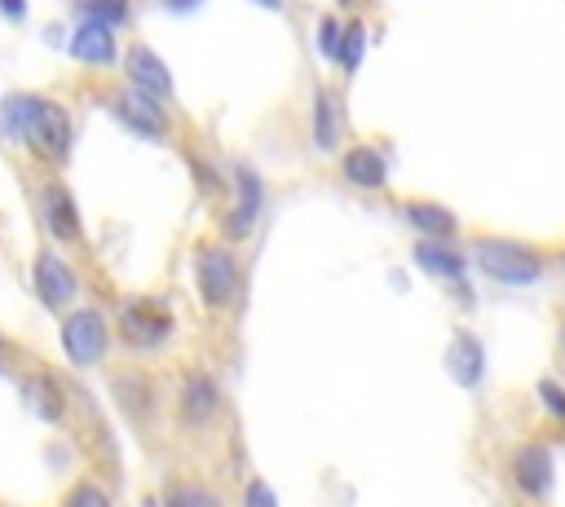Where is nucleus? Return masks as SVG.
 Returning <instances> with one entry per match:
<instances>
[{
  "label": "nucleus",
  "mask_w": 565,
  "mask_h": 507,
  "mask_svg": "<svg viewBox=\"0 0 565 507\" xmlns=\"http://www.w3.org/2000/svg\"><path fill=\"white\" fill-rule=\"evenodd\" d=\"M194 287H199V300L212 317L234 309V300H238V256L230 251V242H203L194 251Z\"/></svg>",
  "instance_id": "7ed1b4c3"
},
{
  "label": "nucleus",
  "mask_w": 565,
  "mask_h": 507,
  "mask_svg": "<svg viewBox=\"0 0 565 507\" xmlns=\"http://www.w3.org/2000/svg\"><path fill=\"white\" fill-rule=\"evenodd\" d=\"M402 216H406L419 234H428V238H450V234L459 229L455 212H446V207H437V203H406Z\"/></svg>",
  "instance_id": "aec40b11"
},
{
  "label": "nucleus",
  "mask_w": 565,
  "mask_h": 507,
  "mask_svg": "<svg viewBox=\"0 0 565 507\" xmlns=\"http://www.w3.org/2000/svg\"><path fill=\"white\" fill-rule=\"evenodd\" d=\"M9 362H13V353H9V344H4V335H0V370H9Z\"/></svg>",
  "instance_id": "c85d7f7f"
},
{
  "label": "nucleus",
  "mask_w": 565,
  "mask_h": 507,
  "mask_svg": "<svg viewBox=\"0 0 565 507\" xmlns=\"http://www.w3.org/2000/svg\"><path fill=\"white\" fill-rule=\"evenodd\" d=\"M313 145L331 150L335 145V115H331V93L313 97Z\"/></svg>",
  "instance_id": "4be33fe9"
},
{
  "label": "nucleus",
  "mask_w": 565,
  "mask_h": 507,
  "mask_svg": "<svg viewBox=\"0 0 565 507\" xmlns=\"http://www.w3.org/2000/svg\"><path fill=\"white\" fill-rule=\"evenodd\" d=\"M362 44H366V31H362L358 22H349V26L340 31V48H335V62H340L344 71H353V66L362 62Z\"/></svg>",
  "instance_id": "5701e85b"
},
{
  "label": "nucleus",
  "mask_w": 565,
  "mask_h": 507,
  "mask_svg": "<svg viewBox=\"0 0 565 507\" xmlns=\"http://www.w3.org/2000/svg\"><path fill=\"white\" fill-rule=\"evenodd\" d=\"M159 507H221V503L203 485H177V489H168V498Z\"/></svg>",
  "instance_id": "b1692460"
},
{
  "label": "nucleus",
  "mask_w": 565,
  "mask_h": 507,
  "mask_svg": "<svg viewBox=\"0 0 565 507\" xmlns=\"http://www.w3.org/2000/svg\"><path fill=\"white\" fill-rule=\"evenodd\" d=\"M124 66H128V75H132V88L150 93L154 101H168V97H172V75H168V66L159 62L154 48L132 44V48L124 53Z\"/></svg>",
  "instance_id": "f8f14e48"
},
{
  "label": "nucleus",
  "mask_w": 565,
  "mask_h": 507,
  "mask_svg": "<svg viewBox=\"0 0 565 507\" xmlns=\"http://www.w3.org/2000/svg\"><path fill=\"white\" fill-rule=\"evenodd\" d=\"M539 401H543V410L556 419V423H565V388L556 384V379H539Z\"/></svg>",
  "instance_id": "393cba45"
},
{
  "label": "nucleus",
  "mask_w": 565,
  "mask_h": 507,
  "mask_svg": "<svg viewBox=\"0 0 565 507\" xmlns=\"http://www.w3.org/2000/svg\"><path fill=\"white\" fill-rule=\"evenodd\" d=\"M57 335H62V353H66V362H71L75 370H93V366H102L106 353H110V344H115L106 313L93 309V304L71 309V313L62 317V331H57Z\"/></svg>",
  "instance_id": "20e7f679"
},
{
  "label": "nucleus",
  "mask_w": 565,
  "mask_h": 507,
  "mask_svg": "<svg viewBox=\"0 0 565 507\" xmlns=\"http://www.w3.org/2000/svg\"><path fill=\"white\" fill-rule=\"evenodd\" d=\"M472 265L477 273L503 282V287H525V282H539L543 269H547V256L530 242H512V238H477L472 247Z\"/></svg>",
  "instance_id": "f257e3e1"
},
{
  "label": "nucleus",
  "mask_w": 565,
  "mask_h": 507,
  "mask_svg": "<svg viewBox=\"0 0 565 507\" xmlns=\"http://www.w3.org/2000/svg\"><path fill=\"white\" fill-rule=\"evenodd\" d=\"M57 507H115V498H110V489L97 476H79V481H71L62 489Z\"/></svg>",
  "instance_id": "412c9836"
},
{
  "label": "nucleus",
  "mask_w": 565,
  "mask_h": 507,
  "mask_svg": "<svg viewBox=\"0 0 565 507\" xmlns=\"http://www.w3.org/2000/svg\"><path fill=\"white\" fill-rule=\"evenodd\" d=\"M556 353H561V362H565V317H561V331H556Z\"/></svg>",
  "instance_id": "c756f323"
},
{
  "label": "nucleus",
  "mask_w": 565,
  "mask_h": 507,
  "mask_svg": "<svg viewBox=\"0 0 565 507\" xmlns=\"http://www.w3.org/2000/svg\"><path fill=\"white\" fill-rule=\"evenodd\" d=\"M168 9H190V4H199V0H163Z\"/></svg>",
  "instance_id": "7c9ffc66"
},
{
  "label": "nucleus",
  "mask_w": 565,
  "mask_h": 507,
  "mask_svg": "<svg viewBox=\"0 0 565 507\" xmlns=\"http://www.w3.org/2000/svg\"><path fill=\"white\" fill-rule=\"evenodd\" d=\"M18 388H22V401H26V410H31L35 419H44V423H62V419H66V410H71L66 388H62L49 370H26V375H18Z\"/></svg>",
  "instance_id": "6e6552de"
},
{
  "label": "nucleus",
  "mask_w": 565,
  "mask_h": 507,
  "mask_svg": "<svg viewBox=\"0 0 565 507\" xmlns=\"http://www.w3.org/2000/svg\"><path fill=\"white\" fill-rule=\"evenodd\" d=\"M243 507H278V494H274L260 476H252V481L243 485Z\"/></svg>",
  "instance_id": "a878e982"
},
{
  "label": "nucleus",
  "mask_w": 565,
  "mask_h": 507,
  "mask_svg": "<svg viewBox=\"0 0 565 507\" xmlns=\"http://www.w3.org/2000/svg\"><path fill=\"white\" fill-rule=\"evenodd\" d=\"M256 4H265V9H282V0H256Z\"/></svg>",
  "instance_id": "2f4dec72"
},
{
  "label": "nucleus",
  "mask_w": 565,
  "mask_h": 507,
  "mask_svg": "<svg viewBox=\"0 0 565 507\" xmlns=\"http://www.w3.org/2000/svg\"><path fill=\"white\" fill-rule=\"evenodd\" d=\"M340 4H349V0H340Z\"/></svg>",
  "instance_id": "72a5a7b5"
},
{
  "label": "nucleus",
  "mask_w": 565,
  "mask_h": 507,
  "mask_svg": "<svg viewBox=\"0 0 565 507\" xmlns=\"http://www.w3.org/2000/svg\"><path fill=\"white\" fill-rule=\"evenodd\" d=\"M234 181H238V194H234V207L225 216V238L230 242H238V238L252 234L256 212H260V198H265V185H260V176L252 168H234Z\"/></svg>",
  "instance_id": "9d476101"
},
{
  "label": "nucleus",
  "mask_w": 565,
  "mask_h": 507,
  "mask_svg": "<svg viewBox=\"0 0 565 507\" xmlns=\"http://www.w3.org/2000/svg\"><path fill=\"white\" fill-rule=\"evenodd\" d=\"M177 423L190 428V432H203L221 419L225 401H221V384L207 375V370H185L181 384H177Z\"/></svg>",
  "instance_id": "423d86ee"
},
{
  "label": "nucleus",
  "mask_w": 565,
  "mask_h": 507,
  "mask_svg": "<svg viewBox=\"0 0 565 507\" xmlns=\"http://www.w3.org/2000/svg\"><path fill=\"white\" fill-rule=\"evenodd\" d=\"M340 172H344V181L358 185V190H380L384 176H388V163H384L380 150H371V145H353V150L344 154Z\"/></svg>",
  "instance_id": "a211bd4d"
},
{
  "label": "nucleus",
  "mask_w": 565,
  "mask_h": 507,
  "mask_svg": "<svg viewBox=\"0 0 565 507\" xmlns=\"http://www.w3.org/2000/svg\"><path fill=\"white\" fill-rule=\"evenodd\" d=\"M172 309H168V300H159V295H128L124 304H119V326H115V335H119V344L124 348H132V353H159L168 339H172Z\"/></svg>",
  "instance_id": "f03ea898"
},
{
  "label": "nucleus",
  "mask_w": 565,
  "mask_h": 507,
  "mask_svg": "<svg viewBox=\"0 0 565 507\" xmlns=\"http://www.w3.org/2000/svg\"><path fill=\"white\" fill-rule=\"evenodd\" d=\"M106 4H128V0H106Z\"/></svg>",
  "instance_id": "473e14b6"
},
{
  "label": "nucleus",
  "mask_w": 565,
  "mask_h": 507,
  "mask_svg": "<svg viewBox=\"0 0 565 507\" xmlns=\"http://www.w3.org/2000/svg\"><path fill=\"white\" fill-rule=\"evenodd\" d=\"M40 207H44V225L57 242H79V212H75V198H71L66 185L49 181L40 190Z\"/></svg>",
  "instance_id": "ddd939ff"
},
{
  "label": "nucleus",
  "mask_w": 565,
  "mask_h": 507,
  "mask_svg": "<svg viewBox=\"0 0 565 507\" xmlns=\"http://www.w3.org/2000/svg\"><path fill=\"white\" fill-rule=\"evenodd\" d=\"M340 22L335 18H322V26H318V48H322V57L327 62H335V48H340Z\"/></svg>",
  "instance_id": "bb28decb"
},
{
  "label": "nucleus",
  "mask_w": 565,
  "mask_h": 507,
  "mask_svg": "<svg viewBox=\"0 0 565 507\" xmlns=\"http://www.w3.org/2000/svg\"><path fill=\"white\" fill-rule=\"evenodd\" d=\"M0 9H4L9 18H22V13H26V0H0Z\"/></svg>",
  "instance_id": "cd10ccee"
},
{
  "label": "nucleus",
  "mask_w": 565,
  "mask_h": 507,
  "mask_svg": "<svg viewBox=\"0 0 565 507\" xmlns=\"http://www.w3.org/2000/svg\"><path fill=\"white\" fill-rule=\"evenodd\" d=\"M35 115H40V97L31 93H13L0 101V137L4 141H26L31 128H35Z\"/></svg>",
  "instance_id": "6ab92c4d"
},
{
  "label": "nucleus",
  "mask_w": 565,
  "mask_h": 507,
  "mask_svg": "<svg viewBox=\"0 0 565 507\" xmlns=\"http://www.w3.org/2000/svg\"><path fill=\"white\" fill-rule=\"evenodd\" d=\"M31 287H35V295H40V304L53 309V313L66 309V304L75 300V291H79L71 265H66L62 256H53V251H40V256H35V265H31Z\"/></svg>",
  "instance_id": "0eeeda50"
},
{
  "label": "nucleus",
  "mask_w": 565,
  "mask_h": 507,
  "mask_svg": "<svg viewBox=\"0 0 565 507\" xmlns=\"http://www.w3.org/2000/svg\"><path fill=\"white\" fill-rule=\"evenodd\" d=\"M115 115L124 119V128H132L141 137H163L168 132V119H163L159 101L150 93H141V88H119L115 93Z\"/></svg>",
  "instance_id": "9b49d317"
},
{
  "label": "nucleus",
  "mask_w": 565,
  "mask_h": 507,
  "mask_svg": "<svg viewBox=\"0 0 565 507\" xmlns=\"http://www.w3.org/2000/svg\"><path fill=\"white\" fill-rule=\"evenodd\" d=\"M26 141H31L44 159L62 163L66 150H71V115H66V106H57V101H40V115H35V128H31Z\"/></svg>",
  "instance_id": "1a4fd4ad"
},
{
  "label": "nucleus",
  "mask_w": 565,
  "mask_h": 507,
  "mask_svg": "<svg viewBox=\"0 0 565 507\" xmlns=\"http://www.w3.org/2000/svg\"><path fill=\"white\" fill-rule=\"evenodd\" d=\"M0 507H4V503H0Z\"/></svg>",
  "instance_id": "f704fd0d"
},
{
  "label": "nucleus",
  "mask_w": 565,
  "mask_h": 507,
  "mask_svg": "<svg viewBox=\"0 0 565 507\" xmlns=\"http://www.w3.org/2000/svg\"><path fill=\"white\" fill-rule=\"evenodd\" d=\"M508 489L525 503H547L552 498V481H556V459L547 441H521L512 445L508 463H503Z\"/></svg>",
  "instance_id": "39448f33"
},
{
  "label": "nucleus",
  "mask_w": 565,
  "mask_h": 507,
  "mask_svg": "<svg viewBox=\"0 0 565 507\" xmlns=\"http://www.w3.org/2000/svg\"><path fill=\"white\" fill-rule=\"evenodd\" d=\"M446 366L455 375L459 388H477L481 384V370H486V353H481V339L472 331H455L450 348H446Z\"/></svg>",
  "instance_id": "4468645a"
},
{
  "label": "nucleus",
  "mask_w": 565,
  "mask_h": 507,
  "mask_svg": "<svg viewBox=\"0 0 565 507\" xmlns=\"http://www.w3.org/2000/svg\"><path fill=\"white\" fill-rule=\"evenodd\" d=\"M110 392H115L119 410H128V419H137V423L154 410V379L146 370H119L110 379Z\"/></svg>",
  "instance_id": "dca6fc26"
},
{
  "label": "nucleus",
  "mask_w": 565,
  "mask_h": 507,
  "mask_svg": "<svg viewBox=\"0 0 565 507\" xmlns=\"http://www.w3.org/2000/svg\"><path fill=\"white\" fill-rule=\"evenodd\" d=\"M415 265L433 278H446V282H459L463 278V256L446 242V238H419L415 242Z\"/></svg>",
  "instance_id": "f3484780"
},
{
  "label": "nucleus",
  "mask_w": 565,
  "mask_h": 507,
  "mask_svg": "<svg viewBox=\"0 0 565 507\" xmlns=\"http://www.w3.org/2000/svg\"><path fill=\"white\" fill-rule=\"evenodd\" d=\"M71 57L84 62V66H93V71H106V66H115L119 53H115V40H110L106 26H97V22H79L75 35H71Z\"/></svg>",
  "instance_id": "2eb2a0df"
}]
</instances>
